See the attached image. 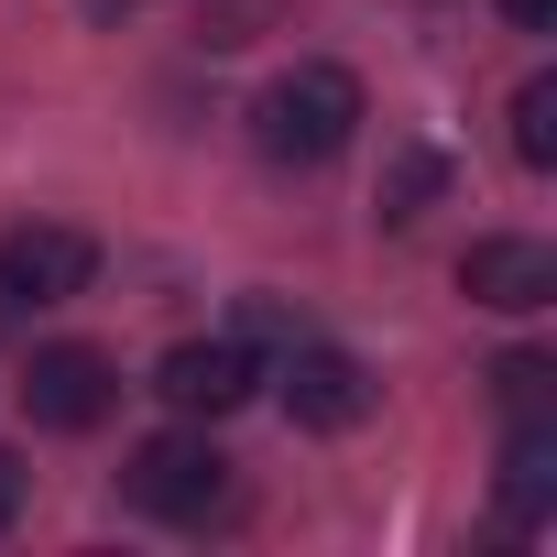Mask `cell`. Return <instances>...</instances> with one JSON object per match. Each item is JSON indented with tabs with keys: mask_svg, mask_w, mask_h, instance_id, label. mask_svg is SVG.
<instances>
[{
	"mask_svg": "<svg viewBox=\"0 0 557 557\" xmlns=\"http://www.w3.org/2000/svg\"><path fill=\"white\" fill-rule=\"evenodd\" d=\"M251 143L273 164H329L361 143V77L350 66H285L262 99H251Z\"/></svg>",
	"mask_w": 557,
	"mask_h": 557,
	"instance_id": "1",
	"label": "cell"
},
{
	"mask_svg": "<svg viewBox=\"0 0 557 557\" xmlns=\"http://www.w3.org/2000/svg\"><path fill=\"white\" fill-rule=\"evenodd\" d=\"M121 503H132V513H164V524H208V513L230 503V459L208 448V426L143 437L132 470H121Z\"/></svg>",
	"mask_w": 557,
	"mask_h": 557,
	"instance_id": "2",
	"label": "cell"
},
{
	"mask_svg": "<svg viewBox=\"0 0 557 557\" xmlns=\"http://www.w3.org/2000/svg\"><path fill=\"white\" fill-rule=\"evenodd\" d=\"M88 273H99V240L88 230H55V219L12 230V240H0V318H45V307L88 296Z\"/></svg>",
	"mask_w": 557,
	"mask_h": 557,
	"instance_id": "3",
	"label": "cell"
},
{
	"mask_svg": "<svg viewBox=\"0 0 557 557\" xmlns=\"http://www.w3.org/2000/svg\"><path fill=\"white\" fill-rule=\"evenodd\" d=\"M110 405H121V372H110V350H88V339H55V350H34V361H23V416H34V426H55V437H88Z\"/></svg>",
	"mask_w": 557,
	"mask_h": 557,
	"instance_id": "4",
	"label": "cell"
},
{
	"mask_svg": "<svg viewBox=\"0 0 557 557\" xmlns=\"http://www.w3.org/2000/svg\"><path fill=\"white\" fill-rule=\"evenodd\" d=\"M251 383H262V361H251V339H175L164 361H153V394L175 405V416H230V405H251Z\"/></svg>",
	"mask_w": 557,
	"mask_h": 557,
	"instance_id": "5",
	"label": "cell"
},
{
	"mask_svg": "<svg viewBox=\"0 0 557 557\" xmlns=\"http://www.w3.org/2000/svg\"><path fill=\"white\" fill-rule=\"evenodd\" d=\"M459 296L492 307V318H535V307H557V251L524 240V230H492V240H470V262H459Z\"/></svg>",
	"mask_w": 557,
	"mask_h": 557,
	"instance_id": "6",
	"label": "cell"
},
{
	"mask_svg": "<svg viewBox=\"0 0 557 557\" xmlns=\"http://www.w3.org/2000/svg\"><path fill=\"white\" fill-rule=\"evenodd\" d=\"M285 416L307 426V437H350L361 416H372V372L350 361V350H285Z\"/></svg>",
	"mask_w": 557,
	"mask_h": 557,
	"instance_id": "7",
	"label": "cell"
},
{
	"mask_svg": "<svg viewBox=\"0 0 557 557\" xmlns=\"http://www.w3.org/2000/svg\"><path fill=\"white\" fill-rule=\"evenodd\" d=\"M492 492H503L513 524H546V513H557V426H546V416H513V437H503V481H492Z\"/></svg>",
	"mask_w": 557,
	"mask_h": 557,
	"instance_id": "8",
	"label": "cell"
},
{
	"mask_svg": "<svg viewBox=\"0 0 557 557\" xmlns=\"http://www.w3.org/2000/svg\"><path fill=\"white\" fill-rule=\"evenodd\" d=\"M513 153L524 164H557V77H524L513 88Z\"/></svg>",
	"mask_w": 557,
	"mask_h": 557,
	"instance_id": "9",
	"label": "cell"
},
{
	"mask_svg": "<svg viewBox=\"0 0 557 557\" xmlns=\"http://www.w3.org/2000/svg\"><path fill=\"white\" fill-rule=\"evenodd\" d=\"M437 186H448V164H437L426 143H416V153H394V175H383V219H394V230H405V219H426V197H437Z\"/></svg>",
	"mask_w": 557,
	"mask_h": 557,
	"instance_id": "10",
	"label": "cell"
},
{
	"mask_svg": "<svg viewBox=\"0 0 557 557\" xmlns=\"http://www.w3.org/2000/svg\"><path fill=\"white\" fill-rule=\"evenodd\" d=\"M492 394H503L513 416H546V394H557V361H546V350H503V361H492Z\"/></svg>",
	"mask_w": 557,
	"mask_h": 557,
	"instance_id": "11",
	"label": "cell"
},
{
	"mask_svg": "<svg viewBox=\"0 0 557 557\" xmlns=\"http://www.w3.org/2000/svg\"><path fill=\"white\" fill-rule=\"evenodd\" d=\"M503 23L513 34H557V0H503Z\"/></svg>",
	"mask_w": 557,
	"mask_h": 557,
	"instance_id": "12",
	"label": "cell"
},
{
	"mask_svg": "<svg viewBox=\"0 0 557 557\" xmlns=\"http://www.w3.org/2000/svg\"><path fill=\"white\" fill-rule=\"evenodd\" d=\"M12 513H23V459L0 448V535H12Z\"/></svg>",
	"mask_w": 557,
	"mask_h": 557,
	"instance_id": "13",
	"label": "cell"
},
{
	"mask_svg": "<svg viewBox=\"0 0 557 557\" xmlns=\"http://www.w3.org/2000/svg\"><path fill=\"white\" fill-rule=\"evenodd\" d=\"M88 12H99V23H121V12H143V0H88Z\"/></svg>",
	"mask_w": 557,
	"mask_h": 557,
	"instance_id": "14",
	"label": "cell"
}]
</instances>
